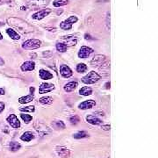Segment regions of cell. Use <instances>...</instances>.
Segmentation results:
<instances>
[{
    "label": "cell",
    "mask_w": 158,
    "mask_h": 158,
    "mask_svg": "<svg viewBox=\"0 0 158 158\" xmlns=\"http://www.w3.org/2000/svg\"><path fill=\"white\" fill-rule=\"evenodd\" d=\"M101 128H102L103 130L108 131V130H110V125H102L101 126Z\"/></svg>",
    "instance_id": "obj_32"
},
{
    "label": "cell",
    "mask_w": 158,
    "mask_h": 158,
    "mask_svg": "<svg viewBox=\"0 0 158 158\" xmlns=\"http://www.w3.org/2000/svg\"><path fill=\"white\" fill-rule=\"evenodd\" d=\"M33 138H35V135H33V133L30 131H27V132H25L23 134L21 135L20 139L23 141H26V142H28L30 141H32Z\"/></svg>",
    "instance_id": "obj_16"
},
{
    "label": "cell",
    "mask_w": 158,
    "mask_h": 158,
    "mask_svg": "<svg viewBox=\"0 0 158 158\" xmlns=\"http://www.w3.org/2000/svg\"><path fill=\"white\" fill-rule=\"evenodd\" d=\"M106 61V57L105 55L102 54H97L95 57L92 60L91 64L92 67H98L99 65H102L104 63V62Z\"/></svg>",
    "instance_id": "obj_8"
},
{
    "label": "cell",
    "mask_w": 158,
    "mask_h": 158,
    "mask_svg": "<svg viewBox=\"0 0 158 158\" xmlns=\"http://www.w3.org/2000/svg\"><path fill=\"white\" fill-rule=\"evenodd\" d=\"M60 73L64 78H69L73 75L72 70L70 69V67L67 65H62L60 67Z\"/></svg>",
    "instance_id": "obj_11"
},
{
    "label": "cell",
    "mask_w": 158,
    "mask_h": 158,
    "mask_svg": "<svg viewBox=\"0 0 158 158\" xmlns=\"http://www.w3.org/2000/svg\"><path fill=\"white\" fill-rule=\"evenodd\" d=\"M95 106H96L95 101L90 99V100H85V101H84V102H82L80 105L78 106V107L80 109L85 110V109H91V108H92Z\"/></svg>",
    "instance_id": "obj_12"
},
{
    "label": "cell",
    "mask_w": 158,
    "mask_h": 158,
    "mask_svg": "<svg viewBox=\"0 0 158 158\" xmlns=\"http://www.w3.org/2000/svg\"><path fill=\"white\" fill-rule=\"evenodd\" d=\"M6 120L12 127H13V128H19L20 127V122H19V119L17 118V116L15 114L9 115L7 117Z\"/></svg>",
    "instance_id": "obj_4"
},
{
    "label": "cell",
    "mask_w": 158,
    "mask_h": 158,
    "mask_svg": "<svg viewBox=\"0 0 158 158\" xmlns=\"http://www.w3.org/2000/svg\"><path fill=\"white\" fill-rule=\"evenodd\" d=\"M56 152H57V155L62 158H68L70 156V149H68L66 147H63V146L57 147L56 148Z\"/></svg>",
    "instance_id": "obj_6"
},
{
    "label": "cell",
    "mask_w": 158,
    "mask_h": 158,
    "mask_svg": "<svg viewBox=\"0 0 158 158\" xmlns=\"http://www.w3.org/2000/svg\"><path fill=\"white\" fill-rule=\"evenodd\" d=\"M5 64V61L0 57V66H2V65H4Z\"/></svg>",
    "instance_id": "obj_35"
},
{
    "label": "cell",
    "mask_w": 158,
    "mask_h": 158,
    "mask_svg": "<svg viewBox=\"0 0 158 158\" xmlns=\"http://www.w3.org/2000/svg\"><path fill=\"white\" fill-rule=\"evenodd\" d=\"M86 120L88 123L92 124V125H95V126H98V125H101L103 122L100 119L97 118L96 116H93V115H88L86 117Z\"/></svg>",
    "instance_id": "obj_14"
},
{
    "label": "cell",
    "mask_w": 158,
    "mask_h": 158,
    "mask_svg": "<svg viewBox=\"0 0 158 158\" xmlns=\"http://www.w3.org/2000/svg\"><path fill=\"white\" fill-rule=\"evenodd\" d=\"M19 111L21 112H35V106H26V107H20Z\"/></svg>",
    "instance_id": "obj_29"
},
{
    "label": "cell",
    "mask_w": 158,
    "mask_h": 158,
    "mask_svg": "<svg viewBox=\"0 0 158 158\" xmlns=\"http://www.w3.org/2000/svg\"><path fill=\"white\" fill-rule=\"evenodd\" d=\"M67 48L68 47L66 46V45L64 43H61V42H58L57 44H56V49H57L60 53H64L67 51Z\"/></svg>",
    "instance_id": "obj_25"
},
{
    "label": "cell",
    "mask_w": 158,
    "mask_h": 158,
    "mask_svg": "<svg viewBox=\"0 0 158 158\" xmlns=\"http://www.w3.org/2000/svg\"><path fill=\"white\" fill-rule=\"evenodd\" d=\"M5 94V90L3 88H0V95H4Z\"/></svg>",
    "instance_id": "obj_34"
},
{
    "label": "cell",
    "mask_w": 158,
    "mask_h": 158,
    "mask_svg": "<svg viewBox=\"0 0 158 158\" xmlns=\"http://www.w3.org/2000/svg\"><path fill=\"white\" fill-rule=\"evenodd\" d=\"M87 70V66L84 63H80L76 66V71L79 73H84Z\"/></svg>",
    "instance_id": "obj_27"
},
{
    "label": "cell",
    "mask_w": 158,
    "mask_h": 158,
    "mask_svg": "<svg viewBox=\"0 0 158 158\" xmlns=\"http://www.w3.org/2000/svg\"><path fill=\"white\" fill-rule=\"evenodd\" d=\"M92 52H93V49H92L91 48H88V47L84 46V47H82L80 48V50H79V52H78V57L82 58V59H85Z\"/></svg>",
    "instance_id": "obj_5"
},
{
    "label": "cell",
    "mask_w": 158,
    "mask_h": 158,
    "mask_svg": "<svg viewBox=\"0 0 158 158\" xmlns=\"http://www.w3.org/2000/svg\"><path fill=\"white\" fill-rule=\"evenodd\" d=\"M5 109V104L3 102H0V112H2Z\"/></svg>",
    "instance_id": "obj_33"
},
{
    "label": "cell",
    "mask_w": 158,
    "mask_h": 158,
    "mask_svg": "<svg viewBox=\"0 0 158 158\" xmlns=\"http://www.w3.org/2000/svg\"><path fill=\"white\" fill-rule=\"evenodd\" d=\"M77 21V18L76 16H71L68 19L62 21L60 24V27L63 30H70L72 28V25Z\"/></svg>",
    "instance_id": "obj_3"
},
{
    "label": "cell",
    "mask_w": 158,
    "mask_h": 158,
    "mask_svg": "<svg viewBox=\"0 0 158 158\" xmlns=\"http://www.w3.org/2000/svg\"><path fill=\"white\" fill-rule=\"evenodd\" d=\"M21 148V145L18 142H15V141H13V142H10L9 144V149L11 151H17L19 150V149Z\"/></svg>",
    "instance_id": "obj_23"
},
{
    "label": "cell",
    "mask_w": 158,
    "mask_h": 158,
    "mask_svg": "<svg viewBox=\"0 0 158 158\" xmlns=\"http://www.w3.org/2000/svg\"><path fill=\"white\" fill-rule=\"evenodd\" d=\"M53 126L56 129H64L65 128V125L62 121H54V122H53Z\"/></svg>",
    "instance_id": "obj_28"
},
{
    "label": "cell",
    "mask_w": 158,
    "mask_h": 158,
    "mask_svg": "<svg viewBox=\"0 0 158 158\" xmlns=\"http://www.w3.org/2000/svg\"><path fill=\"white\" fill-rule=\"evenodd\" d=\"M106 89H109V88H110V82H109V83H106Z\"/></svg>",
    "instance_id": "obj_36"
},
{
    "label": "cell",
    "mask_w": 158,
    "mask_h": 158,
    "mask_svg": "<svg viewBox=\"0 0 158 158\" xmlns=\"http://www.w3.org/2000/svg\"><path fill=\"white\" fill-rule=\"evenodd\" d=\"M20 117H21V119L24 120V122L25 123H29L31 120H32V116L31 115H28V114H20Z\"/></svg>",
    "instance_id": "obj_30"
},
{
    "label": "cell",
    "mask_w": 158,
    "mask_h": 158,
    "mask_svg": "<svg viewBox=\"0 0 158 158\" xmlns=\"http://www.w3.org/2000/svg\"><path fill=\"white\" fill-rule=\"evenodd\" d=\"M30 92H31L32 93H33V92H35V88H33V87H31V88H30Z\"/></svg>",
    "instance_id": "obj_37"
},
{
    "label": "cell",
    "mask_w": 158,
    "mask_h": 158,
    "mask_svg": "<svg viewBox=\"0 0 158 158\" xmlns=\"http://www.w3.org/2000/svg\"><path fill=\"white\" fill-rule=\"evenodd\" d=\"M37 124H38L39 126L37 127V126L35 125V127L36 131L41 135V136H43V135H47L50 132V130H49V128H48V126L44 125V124H41V123H39V122Z\"/></svg>",
    "instance_id": "obj_9"
},
{
    "label": "cell",
    "mask_w": 158,
    "mask_h": 158,
    "mask_svg": "<svg viewBox=\"0 0 158 158\" xmlns=\"http://www.w3.org/2000/svg\"><path fill=\"white\" fill-rule=\"evenodd\" d=\"M6 33H7V35L12 38L13 40H19V35H18V33L13 30V29H11V28H8L7 30H6Z\"/></svg>",
    "instance_id": "obj_20"
},
{
    "label": "cell",
    "mask_w": 158,
    "mask_h": 158,
    "mask_svg": "<svg viewBox=\"0 0 158 158\" xmlns=\"http://www.w3.org/2000/svg\"><path fill=\"white\" fill-rule=\"evenodd\" d=\"M40 45H41L40 40L36 39H31L22 44V48L27 50H33V49L39 48L40 47Z\"/></svg>",
    "instance_id": "obj_1"
},
{
    "label": "cell",
    "mask_w": 158,
    "mask_h": 158,
    "mask_svg": "<svg viewBox=\"0 0 158 158\" xmlns=\"http://www.w3.org/2000/svg\"><path fill=\"white\" fill-rule=\"evenodd\" d=\"M92 93V88H90L88 86H84L79 90V94L83 96H88V95H91Z\"/></svg>",
    "instance_id": "obj_19"
},
{
    "label": "cell",
    "mask_w": 158,
    "mask_h": 158,
    "mask_svg": "<svg viewBox=\"0 0 158 158\" xmlns=\"http://www.w3.org/2000/svg\"><path fill=\"white\" fill-rule=\"evenodd\" d=\"M73 137L75 139H83V138H87L89 137V134L84 132V131H80V132H77L74 135H73Z\"/></svg>",
    "instance_id": "obj_21"
},
{
    "label": "cell",
    "mask_w": 158,
    "mask_h": 158,
    "mask_svg": "<svg viewBox=\"0 0 158 158\" xmlns=\"http://www.w3.org/2000/svg\"><path fill=\"white\" fill-rule=\"evenodd\" d=\"M62 40L66 41V46L69 47V46H73V45H76V39L74 37V36H63L62 37Z\"/></svg>",
    "instance_id": "obj_15"
},
{
    "label": "cell",
    "mask_w": 158,
    "mask_h": 158,
    "mask_svg": "<svg viewBox=\"0 0 158 158\" xmlns=\"http://www.w3.org/2000/svg\"><path fill=\"white\" fill-rule=\"evenodd\" d=\"M40 77L43 80H48V79L53 78V74H51L50 72L45 70H40Z\"/></svg>",
    "instance_id": "obj_18"
},
{
    "label": "cell",
    "mask_w": 158,
    "mask_h": 158,
    "mask_svg": "<svg viewBox=\"0 0 158 158\" xmlns=\"http://www.w3.org/2000/svg\"><path fill=\"white\" fill-rule=\"evenodd\" d=\"M77 85H78V84H77V82H76V81L70 82V83H68V84L64 86V91L67 92H70L74 91V90L76 88Z\"/></svg>",
    "instance_id": "obj_17"
},
{
    "label": "cell",
    "mask_w": 158,
    "mask_h": 158,
    "mask_svg": "<svg viewBox=\"0 0 158 158\" xmlns=\"http://www.w3.org/2000/svg\"><path fill=\"white\" fill-rule=\"evenodd\" d=\"M50 13H51V10L50 9H43V10L40 11V12L35 13L32 17H33V19L40 20V19H42L43 18H45L46 16H48Z\"/></svg>",
    "instance_id": "obj_10"
},
{
    "label": "cell",
    "mask_w": 158,
    "mask_h": 158,
    "mask_svg": "<svg viewBox=\"0 0 158 158\" xmlns=\"http://www.w3.org/2000/svg\"><path fill=\"white\" fill-rule=\"evenodd\" d=\"M54 89V85L52 84H41L40 88H39V93L40 94H44V93H48L52 92Z\"/></svg>",
    "instance_id": "obj_7"
},
{
    "label": "cell",
    "mask_w": 158,
    "mask_h": 158,
    "mask_svg": "<svg viewBox=\"0 0 158 158\" xmlns=\"http://www.w3.org/2000/svg\"><path fill=\"white\" fill-rule=\"evenodd\" d=\"M35 63L33 62H25L21 65V70L22 71H32L35 70Z\"/></svg>",
    "instance_id": "obj_13"
},
{
    "label": "cell",
    "mask_w": 158,
    "mask_h": 158,
    "mask_svg": "<svg viewBox=\"0 0 158 158\" xmlns=\"http://www.w3.org/2000/svg\"><path fill=\"white\" fill-rule=\"evenodd\" d=\"M39 102L44 105H50L53 103V98L51 97H43L39 99Z\"/></svg>",
    "instance_id": "obj_22"
},
{
    "label": "cell",
    "mask_w": 158,
    "mask_h": 158,
    "mask_svg": "<svg viewBox=\"0 0 158 158\" xmlns=\"http://www.w3.org/2000/svg\"><path fill=\"white\" fill-rule=\"evenodd\" d=\"M3 39V35H1V33H0V40H2Z\"/></svg>",
    "instance_id": "obj_38"
},
{
    "label": "cell",
    "mask_w": 158,
    "mask_h": 158,
    "mask_svg": "<svg viewBox=\"0 0 158 158\" xmlns=\"http://www.w3.org/2000/svg\"><path fill=\"white\" fill-rule=\"evenodd\" d=\"M33 99V95H27L26 97H22L19 99V102L20 104H26L28 103L30 101H32Z\"/></svg>",
    "instance_id": "obj_24"
},
{
    "label": "cell",
    "mask_w": 158,
    "mask_h": 158,
    "mask_svg": "<svg viewBox=\"0 0 158 158\" xmlns=\"http://www.w3.org/2000/svg\"><path fill=\"white\" fill-rule=\"evenodd\" d=\"M70 121L71 124H73V125H76V124H77L79 121H80V119H79L78 116L74 115V116H72V117L70 119Z\"/></svg>",
    "instance_id": "obj_31"
},
{
    "label": "cell",
    "mask_w": 158,
    "mask_h": 158,
    "mask_svg": "<svg viewBox=\"0 0 158 158\" xmlns=\"http://www.w3.org/2000/svg\"><path fill=\"white\" fill-rule=\"evenodd\" d=\"M68 3H69L68 0H54L53 5L55 7H60V6H62V5H66Z\"/></svg>",
    "instance_id": "obj_26"
},
{
    "label": "cell",
    "mask_w": 158,
    "mask_h": 158,
    "mask_svg": "<svg viewBox=\"0 0 158 158\" xmlns=\"http://www.w3.org/2000/svg\"><path fill=\"white\" fill-rule=\"evenodd\" d=\"M99 79H100V76L98 73H96L95 71H91L82 78V81L86 84H92L98 82Z\"/></svg>",
    "instance_id": "obj_2"
}]
</instances>
